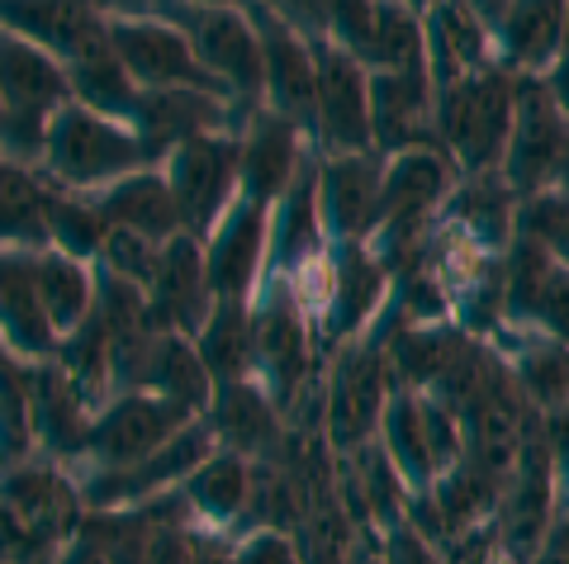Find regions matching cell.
I'll use <instances>...</instances> for the list:
<instances>
[{
  "instance_id": "obj_1",
  "label": "cell",
  "mask_w": 569,
  "mask_h": 564,
  "mask_svg": "<svg viewBox=\"0 0 569 564\" xmlns=\"http://www.w3.org/2000/svg\"><path fill=\"white\" fill-rule=\"evenodd\" d=\"M518 114V81L503 67H479L437 91V138L466 175L503 171Z\"/></svg>"
},
{
  "instance_id": "obj_2",
  "label": "cell",
  "mask_w": 569,
  "mask_h": 564,
  "mask_svg": "<svg viewBox=\"0 0 569 564\" xmlns=\"http://www.w3.org/2000/svg\"><path fill=\"white\" fill-rule=\"evenodd\" d=\"M148 167H157V162L123 119L96 114L71 100L67 110H58L48 123V148H43L39 171L62 190L100 195L104 185H114L133 171H148Z\"/></svg>"
},
{
  "instance_id": "obj_3",
  "label": "cell",
  "mask_w": 569,
  "mask_h": 564,
  "mask_svg": "<svg viewBox=\"0 0 569 564\" xmlns=\"http://www.w3.org/2000/svg\"><path fill=\"white\" fill-rule=\"evenodd\" d=\"M152 14L181 24L186 39L194 43V58L204 72L223 85L242 119L266 110V62L257 24L242 6H194V0H152Z\"/></svg>"
},
{
  "instance_id": "obj_4",
  "label": "cell",
  "mask_w": 569,
  "mask_h": 564,
  "mask_svg": "<svg viewBox=\"0 0 569 564\" xmlns=\"http://www.w3.org/2000/svg\"><path fill=\"white\" fill-rule=\"evenodd\" d=\"M395 390L399 384L389 375L376 332L332 351L323 365V442L332 446V455H351L376 442Z\"/></svg>"
},
{
  "instance_id": "obj_5",
  "label": "cell",
  "mask_w": 569,
  "mask_h": 564,
  "mask_svg": "<svg viewBox=\"0 0 569 564\" xmlns=\"http://www.w3.org/2000/svg\"><path fill=\"white\" fill-rule=\"evenodd\" d=\"M167 185L181 209L186 238L209 242L223 214L242 195V133H200L176 148L167 162Z\"/></svg>"
},
{
  "instance_id": "obj_6",
  "label": "cell",
  "mask_w": 569,
  "mask_h": 564,
  "mask_svg": "<svg viewBox=\"0 0 569 564\" xmlns=\"http://www.w3.org/2000/svg\"><path fill=\"white\" fill-rule=\"evenodd\" d=\"M518 81V114H512V143L503 157V181L518 200H531L541 190H556L569 167V114L550 95L546 77H512Z\"/></svg>"
},
{
  "instance_id": "obj_7",
  "label": "cell",
  "mask_w": 569,
  "mask_h": 564,
  "mask_svg": "<svg viewBox=\"0 0 569 564\" xmlns=\"http://www.w3.org/2000/svg\"><path fill=\"white\" fill-rule=\"evenodd\" d=\"M194 417L186 403L162 399V394H114L91 422V442H86V470H123V465H138L157 455L162 446H171Z\"/></svg>"
},
{
  "instance_id": "obj_8",
  "label": "cell",
  "mask_w": 569,
  "mask_h": 564,
  "mask_svg": "<svg viewBox=\"0 0 569 564\" xmlns=\"http://www.w3.org/2000/svg\"><path fill=\"white\" fill-rule=\"evenodd\" d=\"M213 451H219V442H213L209 422L194 417L171 446L148 455V461L123 465V470H86L81 474V498H86L91 513H119V507L157 503V498H167V493L181 489Z\"/></svg>"
},
{
  "instance_id": "obj_9",
  "label": "cell",
  "mask_w": 569,
  "mask_h": 564,
  "mask_svg": "<svg viewBox=\"0 0 569 564\" xmlns=\"http://www.w3.org/2000/svg\"><path fill=\"white\" fill-rule=\"evenodd\" d=\"M318 52V100H313V148L318 157L376 152V123H370V72L361 62L313 33Z\"/></svg>"
},
{
  "instance_id": "obj_10",
  "label": "cell",
  "mask_w": 569,
  "mask_h": 564,
  "mask_svg": "<svg viewBox=\"0 0 569 564\" xmlns=\"http://www.w3.org/2000/svg\"><path fill=\"white\" fill-rule=\"evenodd\" d=\"M252 14L257 39H261V62H266V110L295 119L299 129L313 138V100H318V52L313 33L299 29L290 14H280L261 0H242Z\"/></svg>"
},
{
  "instance_id": "obj_11",
  "label": "cell",
  "mask_w": 569,
  "mask_h": 564,
  "mask_svg": "<svg viewBox=\"0 0 569 564\" xmlns=\"http://www.w3.org/2000/svg\"><path fill=\"white\" fill-rule=\"evenodd\" d=\"M503 323L569 346V266L531 238H512L503 252Z\"/></svg>"
},
{
  "instance_id": "obj_12",
  "label": "cell",
  "mask_w": 569,
  "mask_h": 564,
  "mask_svg": "<svg viewBox=\"0 0 569 564\" xmlns=\"http://www.w3.org/2000/svg\"><path fill=\"white\" fill-rule=\"evenodd\" d=\"M110 43L119 62L129 67V77L142 91H167V85H190V91H213L233 100L219 81L204 72V62L194 58V43L186 39L181 24L162 20V14H138V20H110ZM242 114V110H238Z\"/></svg>"
},
{
  "instance_id": "obj_13",
  "label": "cell",
  "mask_w": 569,
  "mask_h": 564,
  "mask_svg": "<svg viewBox=\"0 0 569 564\" xmlns=\"http://www.w3.org/2000/svg\"><path fill=\"white\" fill-rule=\"evenodd\" d=\"M385 152L318 157V209L328 242H376L385 223Z\"/></svg>"
},
{
  "instance_id": "obj_14",
  "label": "cell",
  "mask_w": 569,
  "mask_h": 564,
  "mask_svg": "<svg viewBox=\"0 0 569 564\" xmlns=\"http://www.w3.org/2000/svg\"><path fill=\"white\" fill-rule=\"evenodd\" d=\"M242 114L233 100L213 91H190V85H167V91H138L129 129L142 138V148L157 167L200 133H242Z\"/></svg>"
},
{
  "instance_id": "obj_15",
  "label": "cell",
  "mask_w": 569,
  "mask_h": 564,
  "mask_svg": "<svg viewBox=\"0 0 569 564\" xmlns=\"http://www.w3.org/2000/svg\"><path fill=\"white\" fill-rule=\"evenodd\" d=\"M266 256H271V204L238 195L223 223L204 242V275L213 299H252L261 294Z\"/></svg>"
},
{
  "instance_id": "obj_16",
  "label": "cell",
  "mask_w": 569,
  "mask_h": 564,
  "mask_svg": "<svg viewBox=\"0 0 569 564\" xmlns=\"http://www.w3.org/2000/svg\"><path fill=\"white\" fill-rule=\"evenodd\" d=\"M370 123H376V152L399 157L413 148H441L437 138V85L422 67L399 72H370Z\"/></svg>"
},
{
  "instance_id": "obj_17",
  "label": "cell",
  "mask_w": 569,
  "mask_h": 564,
  "mask_svg": "<svg viewBox=\"0 0 569 564\" xmlns=\"http://www.w3.org/2000/svg\"><path fill=\"white\" fill-rule=\"evenodd\" d=\"M204 422H209L219 451H233V455H242V461H252V465L284 461V446H290V432H284L290 427V417L280 413V403L266 394L257 380L213 384Z\"/></svg>"
},
{
  "instance_id": "obj_18",
  "label": "cell",
  "mask_w": 569,
  "mask_h": 564,
  "mask_svg": "<svg viewBox=\"0 0 569 564\" xmlns=\"http://www.w3.org/2000/svg\"><path fill=\"white\" fill-rule=\"evenodd\" d=\"M0 29L52 52L62 67L110 48V20L91 0H0Z\"/></svg>"
},
{
  "instance_id": "obj_19",
  "label": "cell",
  "mask_w": 569,
  "mask_h": 564,
  "mask_svg": "<svg viewBox=\"0 0 569 564\" xmlns=\"http://www.w3.org/2000/svg\"><path fill=\"white\" fill-rule=\"evenodd\" d=\"M29 390H33L39 455L77 470L86 461V442H91V422L100 409L67 380V370L58 361H29Z\"/></svg>"
},
{
  "instance_id": "obj_20",
  "label": "cell",
  "mask_w": 569,
  "mask_h": 564,
  "mask_svg": "<svg viewBox=\"0 0 569 564\" xmlns=\"http://www.w3.org/2000/svg\"><path fill=\"white\" fill-rule=\"evenodd\" d=\"M313 152V138L295 119L257 110L242 123V195L276 209V200L295 185V175L309 167Z\"/></svg>"
},
{
  "instance_id": "obj_21",
  "label": "cell",
  "mask_w": 569,
  "mask_h": 564,
  "mask_svg": "<svg viewBox=\"0 0 569 564\" xmlns=\"http://www.w3.org/2000/svg\"><path fill=\"white\" fill-rule=\"evenodd\" d=\"M213 290L204 275V242L194 238H171L162 246V266H157L152 285H148V309L152 323L162 332H181V338H200V328L209 323L213 313Z\"/></svg>"
},
{
  "instance_id": "obj_22",
  "label": "cell",
  "mask_w": 569,
  "mask_h": 564,
  "mask_svg": "<svg viewBox=\"0 0 569 564\" xmlns=\"http://www.w3.org/2000/svg\"><path fill=\"white\" fill-rule=\"evenodd\" d=\"M565 14L569 0H508L503 20L493 29L498 67L512 77H541L565 52Z\"/></svg>"
},
{
  "instance_id": "obj_23",
  "label": "cell",
  "mask_w": 569,
  "mask_h": 564,
  "mask_svg": "<svg viewBox=\"0 0 569 564\" xmlns=\"http://www.w3.org/2000/svg\"><path fill=\"white\" fill-rule=\"evenodd\" d=\"M0 342L20 361L58 356V332L48 323L33 280V252H0Z\"/></svg>"
},
{
  "instance_id": "obj_24",
  "label": "cell",
  "mask_w": 569,
  "mask_h": 564,
  "mask_svg": "<svg viewBox=\"0 0 569 564\" xmlns=\"http://www.w3.org/2000/svg\"><path fill=\"white\" fill-rule=\"evenodd\" d=\"M176 498L186 503V513L204 532H238L242 513L252 503V461H242L233 451H213L209 461L176 489Z\"/></svg>"
},
{
  "instance_id": "obj_25",
  "label": "cell",
  "mask_w": 569,
  "mask_h": 564,
  "mask_svg": "<svg viewBox=\"0 0 569 564\" xmlns=\"http://www.w3.org/2000/svg\"><path fill=\"white\" fill-rule=\"evenodd\" d=\"M96 200L104 209V219H110V228H123V233H138L148 242H171V238L186 233L181 209H176V195H171L162 167L123 175V181L104 185Z\"/></svg>"
},
{
  "instance_id": "obj_26",
  "label": "cell",
  "mask_w": 569,
  "mask_h": 564,
  "mask_svg": "<svg viewBox=\"0 0 569 564\" xmlns=\"http://www.w3.org/2000/svg\"><path fill=\"white\" fill-rule=\"evenodd\" d=\"M48 246L43 171L0 152V252H48Z\"/></svg>"
},
{
  "instance_id": "obj_27",
  "label": "cell",
  "mask_w": 569,
  "mask_h": 564,
  "mask_svg": "<svg viewBox=\"0 0 569 564\" xmlns=\"http://www.w3.org/2000/svg\"><path fill=\"white\" fill-rule=\"evenodd\" d=\"M194 351L209 370L213 384L257 380V319L247 299H219L209 323L194 338Z\"/></svg>"
},
{
  "instance_id": "obj_28",
  "label": "cell",
  "mask_w": 569,
  "mask_h": 564,
  "mask_svg": "<svg viewBox=\"0 0 569 564\" xmlns=\"http://www.w3.org/2000/svg\"><path fill=\"white\" fill-rule=\"evenodd\" d=\"M376 442L389 455V465L399 470L408 493H427L441 480V470L432 461V442H427V417H422V394L418 390H395Z\"/></svg>"
},
{
  "instance_id": "obj_29",
  "label": "cell",
  "mask_w": 569,
  "mask_h": 564,
  "mask_svg": "<svg viewBox=\"0 0 569 564\" xmlns=\"http://www.w3.org/2000/svg\"><path fill=\"white\" fill-rule=\"evenodd\" d=\"M33 280H39V299L58 342L96 313V266L86 261L48 246V252H33Z\"/></svg>"
},
{
  "instance_id": "obj_30",
  "label": "cell",
  "mask_w": 569,
  "mask_h": 564,
  "mask_svg": "<svg viewBox=\"0 0 569 564\" xmlns=\"http://www.w3.org/2000/svg\"><path fill=\"white\" fill-rule=\"evenodd\" d=\"M104 238H110V219H104L100 200L48 181V242L58 246V252L86 261V266H96L104 252Z\"/></svg>"
},
{
  "instance_id": "obj_31",
  "label": "cell",
  "mask_w": 569,
  "mask_h": 564,
  "mask_svg": "<svg viewBox=\"0 0 569 564\" xmlns=\"http://www.w3.org/2000/svg\"><path fill=\"white\" fill-rule=\"evenodd\" d=\"M58 361L67 370V380L77 384V390L96 403V409H104V403L114 399V365H110V328H104L100 309L86 319L81 328H71L67 338L58 342Z\"/></svg>"
},
{
  "instance_id": "obj_32",
  "label": "cell",
  "mask_w": 569,
  "mask_h": 564,
  "mask_svg": "<svg viewBox=\"0 0 569 564\" xmlns=\"http://www.w3.org/2000/svg\"><path fill=\"white\" fill-rule=\"evenodd\" d=\"M67 81H71V100H77V104H86V110H96V114L123 119V123H129L133 100L142 91V85L129 77V67L119 62L114 43L104 52L81 58V62H67Z\"/></svg>"
},
{
  "instance_id": "obj_33",
  "label": "cell",
  "mask_w": 569,
  "mask_h": 564,
  "mask_svg": "<svg viewBox=\"0 0 569 564\" xmlns=\"http://www.w3.org/2000/svg\"><path fill=\"white\" fill-rule=\"evenodd\" d=\"M518 238H531L569 266V190H541L518 204Z\"/></svg>"
},
{
  "instance_id": "obj_34",
  "label": "cell",
  "mask_w": 569,
  "mask_h": 564,
  "mask_svg": "<svg viewBox=\"0 0 569 564\" xmlns=\"http://www.w3.org/2000/svg\"><path fill=\"white\" fill-rule=\"evenodd\" d=\"M162 246L167 242H148V238H138V233H123V228H110V238H104V252H100L96 266L110 271V275L133 280V285L148 290L157 266H162Z\"/></svg>"
},
{
  "instance_id": "obj_35",
  "label": "cell",
  "mask_w": 569,
  "mask_h": 564,
  "mask_svg": "<svg viewBox=\"0 0 569 564\" xmlns=\"http://www.w3.org/2000/svg\"><path fill=\"white\" fill-rule=\"evenodd\" d=\"M238 564H305V555L284 532H247L238 536Z\"/></svg>"
},
{
  "instance_id": "obj_36",
  "label": "cell",
  "mask_w": 569,
  "mask_h": 564,
  "mask_svg": "<svg viewBox=\"0 0 569 564\" xmlns=\"http://www.w3.org/2000/svg\"><path fill=\"white\" fill-rule=\"evenodd\" d=\"M148 564H194V522L171 517L157 526V536L148 545Z\"/></svg>"
},
{
  "instance_id": "obj_37",
  "label": "cell",
  "mask_w": 569,
  "mask_h": 564,
  "mask_svg": "<svg viewBox=\"0 0 569 564\" xmlns=\"http://www.w3.org/2000/svg\"><path fill=\"white\" fill-rule=\"evenodd\" d=\"M380 551H385V564H441V551H432L408 522L380 532Z\"/></svg>"
},
{
  "instance_id": "obj_38",
  "label": "cell",
  "mask_w": 569,
  "mask_h": 564,
  "mask_svg": "<svg viewBox=\"0 0 569 564\" xmlns=\"http://www.w3.org/2000/svg\"><path fill=\"white\" fill-rule=\"evenodd\" d=\"M541 432H546V451H550V465H556L560 493H565V503H569V409L546 413L541 417Z\"/></svg>"
},
{
  "instance_id": "obj_39",
  "label": "cell",
  "mask_w": 569,
  "mask_h": 564,
  "mask_svg": "<svg viewBox=\"0 0 569 564\" xmlns=\"http://www.w3.org/2000/svg\"><path fill=\"white\" fill-rule=\"evenodd\" d=\"M194 564H238V536L194 526Z\"/></svg>"
},
{
  "instance_id": "obj_40",
  "label": "cell",
  "mask_w": 569,
  "mask_h": 564,
  "mask_svg": "<svg viewBox=\"0 0 569 564\" xmlns=\"http://www.w3.org/2000/svg\"><path fill=\"white\" fill-rule=\"evenodd\" d=\"M527 564H569V503H560V513H556V522H550L541 551Z\"/></svg>"
},
{
  "instance_id": "obj_41",
  "label": "cell",
  "mask_w": 569,
  "mask_h": 564,
  "mask_svg": "<svg viewBox=\"0 0 569 564\" xmlns=\"http://www.w3.org/2000/svg\"><path fill=\"white\" fill-rule=\"evenodd\" d=\"M541 77H546V85H550V95H556V104L569 114V52H560V58L550 62Z\"/></svg>"
},
{
  "instance_id": "obj_42",
  "label": "cell",
  "mask_w": 569,
  "mask_h": 564,
  "mask_svg": "<svg viewBox=\"0 0 569 564\" xmlns=\"http://www.w3.org/2000/svg\"><path fill=\"white\" fill-rule=\"evenodd\" d=\"M104 20H138V14H152V0H91Z\"/></svg>"
},
{
  "instance_id": "obj_43",
  "label": "cell",
  "mask_w": 569,
  "mask_h": 564,
  "mask_svg": "<svg viewBox=\"0 0 569 564\" xmlns=\"http://www.w3.org/2000/svg\"><path fill=\"white\" fill-rule=\"evenodd\" d=\"M466 10H475V20L493 33L498 20H503V10H508V0H466Z\"/></svg>"
},
{
  "instance_id": "obj_44",
  "label": "cell",
  "mask_w": 569,
  "mask_h": 564,
  "mask_svg": "<svg viewBox=\"0 0 569 564\" xmlns=\"http://www.w3.org/2000/svg\"><path fill=\"white\" fill-rule=\"evenodd\" d=\"M261 6H271V10H280V14H290V20H295L299 29H309V33H318V29L309 24V14H305V0H261Z\"/></svg>"
},
{
  "instance_id": "obj_45",
  "label": "cell",
  "mask_w": 569,
  "mask_h": 564,
  "mask_svg": "<svg viewBox=\"0 0 569 564\" xmlns=\"http://www.w3.org/2000/svg\"><path fill=\"white\" fill-rule=\"evenodd\" d=\"M194 6H242V0H194Z\"/></svg>"
},
{
  "instance_id": "obj_46",
  "label": "cell",
  "mask_w": 569,
  "mask_h": 564,
  "mask_svg": "<svg viewBox=\"0 0 569 564\" xmlns=\"http://www.w3.org/2000/svg\"><path fill=\"white\" fill-rule=\"evenodd\" d=\"M565 52H569V14H565Z\"/></svg>"
},
{
  "instance_id": "obj_47",
  "label": "cell",
  "mask_w": 569,
  "mask_h": 564,
  "mask_svg": "<svg viewBox=\"0 0 569 564\" xmlns=\"http://www.w3.org/2000/svg\"><path fill=\"white\" fill-rule=\"evenodd\" d=\"M0 123H6V110H0Z\"/></svg>"
},
{
  "instance_id": "obj_48",
  "label": "cell",
  "mask_w": 569,
  "mask_h": 564,
  "mask_svg": "<svg viewBox=\"0 0 569 564\" xmlns=\"http://www.w3.org/2000/svg\"><path fill=\"white\" fill-rule=\"evenodd\" d=\"M0 564H6V555H0Z\"/></svg>"
}]
</instances>
